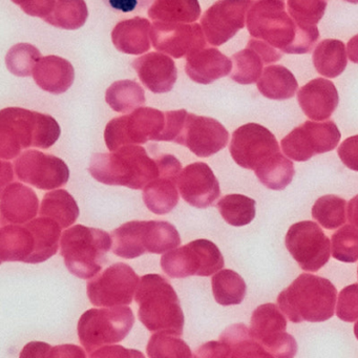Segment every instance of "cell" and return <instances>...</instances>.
Listing matches in <instances>:
<instances>
[{"label": "cell", "mask_w": 358, "mask_h": 358, "mask_svg": "<svg viewBox=\"0 0 358 358\" xmlns=\"http://www.w3.org/2000/svg\"><path fill=\"white\" fill-rule=\"evenodd\" d=\"M134 322L135 316L127 306L90 309L79 320V341L92 354L103 345L122 341L131 332Z\"/></svg>", "instance_id": "9c48e42d"}, {"label": "cell", "mask_w": 358, "mask_h": 358, "mask_svg": "<svg viewBox=\"0 0 358 358\" xmlns=\"http://www.w3.org/2000/svg\"><path fill=\"white\" fill-rule=\"evenodd\" d=\"M110 9L121 13H134L148 9L155 0H103Z\"/></svg>", "instance_id": "7dc6e473"}, {"label": "cell", "mask_w": 358, "mask_h": 358, "mask_svg": "<svg viewBox=\"0 0 358 358\" xmlns=\"http://www.w3.org/2000/svg\"><path fill=\"white\" fill-rule=\"evenodd\" d=\"M91 357H144L143 354L137 350L125 349L122 345H108L96 350L90 354Z\"/></svg>", "instance_id": "681fc988"}, {"label": "cell", "mask_w": 358, "mask_h": 358, "mask_svg": "<svg viewBox=\"0 0 358 358\" xmlns=\"http://www.w3.org/2000/svg\"><path fill=\"white\" fill-rule=\"evenodd\" d=\"M41 59L37 48L29 43H18L8 52L6 64L8 70L18 77H28L34 72L35 66Z\"/></svg>", "instance_id": "60d3db41"}, {"label": "cell", "mask_w": 358, "mask_h": 358, "mask_svg": "<svg viewBox=\"0 0 358 358\" xmlns=\"http://www.w3.org/2000/svg\"><path fill=\"white\" fill-rule=\"evenodd\" d=\"M14 171L20 181L43 190L62 187L70 179V169L62 159L35 150L22 152L14 161Z\"/></svg>", "instance_id": "e0dca14e"}, {"label": "cell", "mask_w": 358, "mask_h": 358, "mask_svg": "<svg viewBox=\"0 0 358 358\" xmlns=\"http://www.w3.org/2000/svg\"><path fill=\"white\" fill-rule=\"evenodd\" d=\"M336 315L343 322H353L358 320V284L350 285L341 291Z\"/></svg>", "instance_id": "ee69618b"}, {"label": "cell", "mask_w": 358, "mask_h": 358, "mask_svg": "<svg viewBox=\"0 0 358 358\" xmlns=\"http://www.w3.org/2000/svg\"><path fill=\"white\" fill-rule=\"evenodd\" d=\"M354 334H355L356 338L358 339V320L355 322V326H354Z\"/></svg>", "instance_id": "9f6ffc18"}, {"label": "cell", "mask_w": 358, "mask_h": 358, "mask_svg": "<svg viewBox=\"0 0 358 358\" xmlns=\"http://www.w3.org/2000/svg\"><path fill=\"white\" fill-rule=\"evenodd\" d=\"M157 161L159 176L144 187L143 201L152 213L163 215L171 213L179 203L177 185L182 164L171 155H162Z\"/></svg>", "instance_id": "44dd1931"}, {"label": "cell", "mask_w": 358, "mask_h": 358, "mask_svg": "<svg viewBox=\"0 0 358 358\" xmlns=\"http://www.w3.org/2000/svg\"><path fill=\"white\" fill-rule=\"evenodd\" d=\"M213 296L222 306L240 305L247 292L244 278L234 270H220L211 280Z\"/></svg>", "instance_id": "836d02e7"}, {"label": "cell", "mask_w": 358, "mask_h": 358, "mask_svg": "<svg viewBox=\"0 0 358 358\" xmlns=\"http://www.w3.org/2000/svg\"><path fill=\"white\" fill-rule=\"evenodd\" d=\"M345 205L343 199L333 194L322 196L312 207V217L322 227L332 230L345 223Z\"/></svg>", "instance_id": "f35d334b"}, {"label": "cell", "mask_w": 358, "mask_h": 358, "mask_svg": "<svg viewBox=\"0 0 358 358\" xmlns=\"http://www.w3.org/2000/svg\"><path fill=\"white\" fill-rule=\"evenodd\" d=\"M41 217L57 222L62 228L72 226L80 215L78 204L70 192L64 189L48 192L41 202Z\"/></svg>", "instance_id": "d6a6232c"}, {"label": "cell", "mask_w": 358, "mask_h": 358, "mask_svg": "<svg viewBox=\"0 0 358 358\" xmlns=\"http://www.w3.org/2000/svg\"><path fill=\"white\" fill-rule=\"evenodd\" d=\"M152 24L143 17L122 20L112 32L115 48L121 53L141 55L150 51Z\"/></svg>", "instance_id": "f1b7e54d"}, {"label": "cell", "mask_w": 358, "mask_h": 358, "mask_svg": "<svg viewBox=\"0 0 358 358\" xmlns=\"http://www.w3.org/2000/svg\"><path fill=\"white\" fill-rule=\"evenodd\" d=\"M140 278L131 266L117 263L87 282V296L96 307L129 306L137 292Z\"/></svg>", "instance_id": "4fadbf2b"}, {"label": "cell", "mask_w": 358, "mask_h": 358, "mask_svg": "<svg viewBox=\"0 0 358 358\" xmlns=\"http://www.w3.org/2000/svg\"><path fill=\"white\" fill-rule=\"evenodd\" d=\"M113 251L123 259H136L145 253L169 252L181 244L177 228L169 222L131 221L112 232Z\"/></svg>", "instance_id": "ba28073f"}, {"label": "cell", "mask_w": 358, "mask_h": 358, "mask_svg": "<svg viewBox=\"0 0 358 358\" xmlns=\"http://www.w3.org/2000/svg\"><path fill=\"white\" fill-rule=\"evenodd\" d=\"M133 68L144 87L155 94L169 93L178 79L175 62L169 55L158 52L134 60Z\"/></svg>", "instance_id": "603a6c76"}, {"label": "cell", "mask_w": 358, "mask_h": 358, "mask_svg": "<svg viewBox=\"0 0 358 358\" xmlns=\"http://www.w3.org/2000/svg\"><path fill=\"white\" fill-rule=\"evenodd\" d=\"M231 60L234 64L232 80L240 85H252L261 78L265 62L262 56L252 48L247 45L246 49L234 54Z\"/></svg>", "instance_id": "74e56055"}, {"label": "cell", "mask_w": 358, "mask_h": 358, "mask_svg": "<svg viewBox=\"0 0 358 358\" xmlns=\"http://www.w3.org/2000/svg\"><path fill=\"white\" fill-rule=\"evenodd\" d=\"M228 140L229 133L219 121L187 113L175 143L186 146L199 158H208L225 148Z\"/></svg>", "instance_id": "ffe728a7"}, {"label": "cell", "mask_w": 358, "mask_h": 358, "mask_svg": "<svg viewBox=\"0 0 358 358\" xmlns=\"http://www.w3.org/2000/svg\"><path fill=\"white\" fill-rule=\"evenodd\" d=\"M337 154L348 169L358 171V135L345 139L339 146Z\"/></svg>", "instance_id": "bcb514c9"}, {"label": "cell", "mask_w": 358, "mask_h": 358, "mask_svg": "<svg viewBox=\"0 0 358 358\" xmlns=\"http://www.w3.org/2000/svg\"><path fill=\"white\" fill-rule=\"evenodd\" d=\"M186 58V74L200 85H210L227 76L234 66L232 60L215 48H204Z\"/></svg>", "instance_id": "4316f807"}, {"label": "cell", "mask_w": 358, "mask_h": 358, "mask_svg": "<svg viewBox=\"0 0 358 358\" xmlns=\"http://www.w3.org/2000/svg\"><path fill=\"white\" fill-rule=\"evenodd\" d=\"M348 219L352 225L358 227V194L354 196L348 205Z\"/></svg>", "instance_id": "f5cc1de1"}, {"label": "cell", "mask_w": 358, "mask_h": 358, "mask_svg": "<svg viewBox=\"0 0 358 358\" xmlns=\"http://www.w3.org/2000/svg\"><path fill=\"white\" fill-rule=\"evenodd\" d=\"M336 295L330 280L303 273L280 293L278 303L290 322H322L334 315Z\"/></svg>", "instance_id": "5b68a950"}, {"label": "cell", "mask_w": 358, "mask_h": 358, "mask_svg": "<svg viewBox=\"0 0 358 358\" xmlns=\"http://www.w3.org/2000/svg\"><path fill=\"white\" fill-rule=\"evenodd\" d=\"M247 45L255 49L262 56L265 64H273V62H278L282 57V52L272 47L269 43L261 41V39H250Z\"/></svg>", "instance_id": "c3c4849f"}, {"label": "cell", "mask_w": 358, "mask_h": 358, "mask_svg": "<svg viewBox=\"0 0 358 358\" xmlns=\"http://www.w3.org/2000/svg\"><path fill=\"white\" fill-rule=\"evenodd\" d=\"M286 329V318L274 303L259 306L251 316V335L271 357L288 358L296 354V341Z\"/></svg>", "instance_id": "2e32d148"}, {"label": "cell", "mask_w": 358, "mask_h": 358, "mask_svg": "<svg viewBox=\"0 0 358 358\" xmlns=\"http://www.w3.org/2000/svg\"><path fill=\"white\" fill-rule=\"evenodd\" d=\"M12 180H13V169H12L11 163L1 161V189L9 185Z\"/></svg>", "instance_id": "db71d44e"}, {"label": "cell", "mask_w": 358, "mask_h": 358, "mask_svg": "<svg viewBox=\"0 0 358 358\" xmlns=\"http://www.w3.org/2000/svg\"><path fill=\"white\" fill-rule=\"evenodd\" d=\"M136 303L139 306L138 317L148 330L182 336L183 310L175 289L163 276L146 274L141 278Z\"/></svg>", "instance_id": "8992f818"}, {"label": "cell", "mask_w": 358, "mask_h": 358, "mask_svg": "<svg viewBox=\"0 0 358 358\" xmlns=\"http://www.w3.org/2000/svg\"><path fill=\"white\" fill-rule=\"evenodd\" d=\"M348 56L350 62L358 64V35L352 37L348 43Z\"/></svg>", "instance_id": "11a10c76"}, {"label": "cell", "mask_w": 358, "mask_h": 358, "mask_svg": "<svg viewBox=\"0 0 358 358\" xmlns=\"http://www.w3.org/2000/svg\"><path fill=\"white\" fill-rule=\"evenodd\" d=\"M345 1H347V3H354V5H357L358 3V0H345Z\"/></svg>", "instance_id": "6f0895ef"}, {"label": "cell", "mask_w": 358, "mask_h": 358, "mask_svg": "<svg viewBox=\"0 0 358 358\" xmlns=\"http://www.w3.org/2000/svg\"><path fill=\"white\" fill-rule=\"evenodd\" d=\"M341 134L333 121H307L282 140V150L291 160L306 162L315 155L335 150Z\"/></svg>", "instance_id": "5bb4252c"}, {"label": "cell", "mask_w": 358, "mask_h": 358, "mask_svg": "<svg viewBox=\"0 0 358 358\" xmlns=\"http://www.w3.org/2000/svg\"><path fill=\"white\" fill-rule=\"evenodd\" d=\"M108 106L118 113H129L145 103V93L139 83L134 80H120L113 83L106 94Z\"/></svg>", "instance_id": "e575fe53"}, {"label": "cell", "mask_w": 358, "mask_h": 358, "mask_svg": "<svg viewBox=\"0 0 358 358\" xmlns=\"http://www.w3.org/2000/svg\"><path fill=\"white\" fill-rule=\"evenodd\" d=\"M33 78L43 91L60 95L66 93L74 83V66L64 58L45 56L35 66Z\"/></svg>", "instance_id": "83f0119b"}, {"label": "cell", "mask_w": 358, "mask_h": 358, "mask_svg": "<svg viewBox=\"0 0 358 358\" xmlns=\"http://www.w3.org/2000/svg\"><path fill=\"white\" fill-rule=\"evenodd\" d=\"M152 45L157 51L171 57H188L206 47V37L199 24L155 22L150 30Z\"/></svg>", "instance_id": "ac0fdd59"}, {"label": "cell", "mask_w": 358, "mask_h": 358, "mask_svg": "<svg viewBox=\"0 0 358 358\" xmlns=\"http://www.w3.org/2000/svg\"><path fill=\"white\" fill-rule=\"evenodd\" d=\"M255 201L243 194H228L217 202V207L226 223L234 227L248 225L255 217Z\"/></svg>", "instance_id": "8d00e7d4"}, {"label": "cell", "mask_w": 358, "mask_h": 358, "mask_svg": "<svg viewBox=\"0 0 358 358\" xmlns=\"http://www.w3.org/2000/svg\"><path fill=\"white\" fill-rule=\"evenodd\" d=\"M285 244L293 259L305 271H318L330 259V240L314 222L293 224L287 232Z\"/></svg>", "instance_id": "9a60e30c"}, {"label": "cell", "mask_w": 358, "mask_h": 358, "mask_svg": "<svg viewBox=\"0 0 358 358\" xmlns=\"http://www.w3.org/2000/svg\"><path fill=\"white\" fill-rule=\"evenodd\" d=\"M251 0H217L203 15L201 26L211 45L220 47L245 27Z\"/></svg>", "instance_id": "d6986e66"}, {"label": "cell", "mask_w": 358, "mask_h": 358, "mask_svg": "<svg viewBox=\"0 0 358 358\" xmlns=\"http://www.w3.org/2000/svg\"><path fill=\"white\" fill-rule=\"evenodd\" d=\"M327 0H287L291 17L303 27H314L324 17Z\"/></svg>", "instance_id": "b9f144b4"}, {"label": "cell", "mask_w": 358, "mask_h": 358, "mask_svg": "<svg viewBox=\"0 0 358 358\" xmlns=\"http://www.w3.org/2000/svg\"><path fill=\"white\" fill-rule=\"evenodd\" d=\"M22 11L33 17L45 20L53 12L57 0H12Z\"/></svg>", "instance_id": "f6af8a7d"}, {"label": "cell", "mask_w": 358, "mask_h": 358, "mask_svg": "<svg viewBox=\"0 0 358 358\" xmlns=\"http://www.w3.org/2000/svg\"><path fill=\"white\" fill-rule=\"evenodd\" d=\"M224 265L223 255L217 245L205 238L173 249L161 259L163 271L173 278L210 276L223 269Z\"/></svg>", "instance_id": "7c38bea8"}, {"label": "cell", "mask_w": 358, "mask_h": 358, "mask_svg": "<svg viewBox=\"0 0 358 358\" xmlns=\"http://www.w3.org/2000/svg\"><path fill=\"white\" fill-rule=\"evenodd\" d=\"M332 255L343 263L358 261V229L353 225H345L332 236Z\"/></svg>", "instance_id": "7bdbcfd3"}, {"label": "cell", "mask_w": 358, "mask_h": 358, "mask_svg": "<svg viewBox=\"0 0 358 358\" xmlns=\"http://www.w3.org/2000/svg\"><path fill=\"white\" fill-rule=\"evenodd\" d=\"M358 272V271H357Z\"/></svg>", "instance_id": "680465c9"}, {"label": "cell", "mask_w": 358, "mask_h": 358, "mask_svg": "<svg viewBox=\"0 0 358 358\" xmlns=\"http://www.w3.org/2000/svg\"><path fill=\"white\" fill-rule=\"evenodd\" d=\"M148 357L189 358L192 350L183 339L166 332H157L150 337L148 345Z\"/></svg>", "instance_id": "ab89813d"}, {"label": "cell", "mask_w": 358, "mask_h": 358, "mask_svg": "<svg viewBox=\"0 0 358 358\" xmlns=\"http://www.w3.org/2000/svg\"><path fill=\"white\" fill-rule=\"evenodd\" d=\"M89 171L100 183L144 189L158 177L159 165L142 146L125 145L115 152L94 155Z\"/></svg>", "instance_id": "277c9868"}, {"label": "cell", "mask_w": 358, "mask_h": 358, "mask_svg": "<svg viewBox=\"0 0 358 358\" xmlns=\"http://www.w3.org/2000/svg\"><path fill=\"white\" fill-rule=\"evenodd\" d=\"M257 89L264 97L271 100L292 98L299 89L294 75L282 66H267L257 81Z\"/></svg>", "instance_id": "4dcf8cb0"}, {"label": "cell", "mask_w": 358, "mask_h": 358, "mask_svg": "<svg viewBox=\"0 0 358 358\" xmlns=\"http://www.w3.org/2000/svg\"><path fill=\"white\" fill-rule=\"evenodd\" d=\"M229 152L238 166L255 171V175L265 171L282 155L275 136L257 123H248L234 131Z\"/></svg>", "instance_id": "8fae6325"}, {"label": "cell", "mask_w": 358, "mask_h": 358, "mask_svg": "<svg viewBox=\"0 0 358 358\" xmlns=\"http://www.w3.org/2000/svg\"><path fill=\"white\" fill-rule=\"evenodd\" d=\"M165 125V113L152 108H137L131 114L117 117L108 123L104 131L106 148L115 152L125 145L160 141Z\"/></svg>", "instance_id": "30bf717a"}, {"label": "cell", "mask_w": 358, "mask_h": 358, "mask_svg": "<svg viewBox=\"0 0 358 358\" xmlns=\"http://www.w3.org/2000/svg\"><path fill=\"white\" fill-rule=\"evenodd\" d=\"M208 353L210 357H271L243 324H232L219 341H210Z\"/></svg>", "instance_id": "d4e9b609"}, {"label": "cell", "mask_w": 358, "mask_h": 358, "mask_svg": "<svg viewBox=\"0 0 358 358\" xmlns=\"http://www.w3.org/2000/svg\"><path fill=\"white\" fill-rule=\"evenodd\" d=\"M87 17L89 10L85 0H57L45 22L55 28L77 30L85 26Z\"/></svg>", "instance_id": "d590c367"}, {"label": "cell", "mask_w": 358, "mask_h": 358, "mask_svg": "<svg viewBox=\"0 0 358 358\" xmlns=\"http://www.w3.org/2000/svg\"><path fill=\"white\" fill-rule=\"evenodd\" d=\"M297 102L308 118L315 121L327 120L338 106V92L332 81L316 78L299 90Z\"/></svg>", "instance_id": "cb8c5ba5"}, {"label": "cell", "mask_w": 358, "mask_h": 358, "mask_svg": "<svg viewBox=\"0 0 358 358\" xmlns=\"http://www.w3.org/2000/svg\"><path fill=\"white\" fill-rule=\"evenodd\" d=\"M112 246V236L104 230L76 225L62 234L60 252L69 271L87 280L102 269Z\"/></svg>", "instance_id": "52a82bcc"}, {"label": "cell", "mask_w": 358, "mask_h": 358, "mask_svg": "<svg viewBox=\"0 0 358 358\" xmlns=\"http://www.w3.org/2000/svg\"><path fill=\"white\" fill-rule=\"evenodd\" d=\"M39 200L32 188L12 183L1 189V224H24L38 213Z\"/></svg>", "instance_id": "484cf974"}, {"label": "cell", "mask_w": 358, "mask_h": 358, "mask_svg": "<svg viewBox=\"0 0 358 358\" xmlns=\"http://www.w3.org/2000/svg\"><path fill=\"white\" fill-rule=\"evenodd\" d=\"M62 129L50 115L22 108L0 112V158L12 160L27 148L48 150L59 139Z\"/></svg>", "instance_id": "7a4b0ae2"}, {"label": "cell", "mask_w": 358, "mask_h": 358, "mask_svg": "<svg viewBox=\"0 0 358 358\" xmlns=\"http://www.w3.org/2000/svg\"><path fill=\"white\" fill-rule=\"evenodd\" d=\"M247 29L253 38L261 39L286 54H307L320 38L317 27L297 24L285 0H251Z\"/></svg>", "instance_id": "6da1fadb"}, {"label": "cell", "mask_w": 358, "mask_h": 358, "mask_svg": "<svg viewBox=\"0 0 358 358\" xmlns=\"http://www.w3.org/2000/svg\"><path fill=\"white\" fill-rule=\"evenodd\" d=\"M50 357H85V353L81 348L77 347V345H64L52 348Z\"/></svg>", "instance_id": "816d5d0a"}, {"label": "cell", "mask_w": 358, "mask_h": 358, "mask_svg": "<svg viewBox=\"0 0 358 358\" xmlns=\"http://www.w3.org/2000/svg\"><path fill=\"white\" fill-rule=\"evenodd\" d=\"M51 350L52 348L49 343L34 341V343H28L24 348L20 357L49 358Z\"/></svg>", "instance_id": "f907efd6"}, {"label": "cell", "mask_w": 358, "mask_h": 358, "mask_svg": "<svg viewBox=\"0 0 358 358\" xmlns=\"http://www.w3.org/2000/svg\"><path fill=\"white\" fill-rule=\"evenodd\" d=\"M347 54L343 41L324 39L314 50L312 56L314 68L322 76L336 78L347 68Z\"/></svg>", "instance_id": "1f68e13d"}, {"label": "cell", "mask_w": 358, "mask_h": 358, "mask_svg": "<svg viewBox=\"0 0 358 358\" xmlns=\"http://www.w3.org/2000/svg\"><path fill=\"white\" fill-rule=\"evenodd\" d=\"M154 22L194 24L201 16L198 0H155L148 9Z\"/></svg>", "instance_id": "f546056e"}, {"label": "cell", "mask_w": 358, "mask_h": 358, "mask_svg": "<svg viewBox=\"0 0 358 358\" xmlns=\"http://www.w3.org/2000/svg\"><path fill=\"white\" fill-rule=\"evenodd\" d=\"M180 194L185 202L196 208H207L221 194L220 183L206 163L196 162L186 166L178 180Z\"/></svg>", "instance_id": "7402d4cb"}, {"label": "cell", "mask_w": 358, "mask_h": 358, "mask_svg": "<svg viewBox=\"0 0 358 358\" xmlns=\"http://www.w3.org/2000/svg\"><path fill=\"white\" fill-rule=\"evenodd\" d=\"M60 236L62 226L49 217H38L22 226H3L0 259L1 262L43 263L57 253Z\"/></svg>", "instance_id": "3957f363"}]
</instances>
